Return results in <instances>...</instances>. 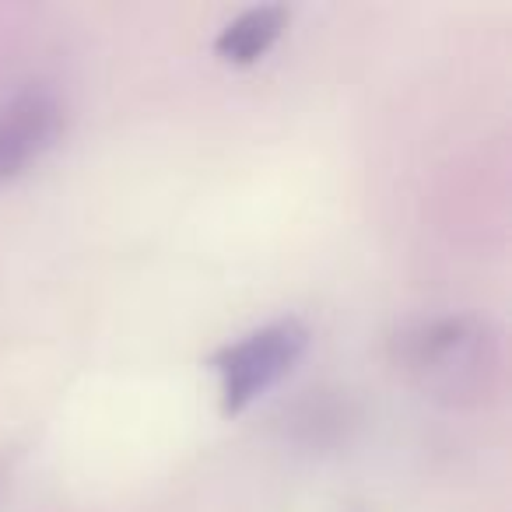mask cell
Returning <instances> with one entry per match:
<instances>
[{
    "instance_id": "7a4b0ae2",
    "label": "cell",
    "mask_w": 512,
    "mask_h": 512,
    "mask_svg": "<svg viewBox=\"0 0 512 512\" xmlns=\"http://www.w3.org/2000/svg\"><path fill=\"white\" fill-rule=\"evenodd\" d=\"M306 351L309 327L299 316H281L218 348L207 365L221 379V411L235 418L246 407H253L281 379H288V372L302 362Z\"/></svg>"
},
{
    "instance_id": "3957f363",
    "label": "cell",
    "mask_w": 512,
    "mask_h": 512,
    "mask_svg": "<svg viewBox=\"0 0 512 512\" xmlns=\"http://www.w3.org/2000/svg\"><path fill=\"white\" fill-rule=\"evenodd\" d=\"M64 134V106L50 88H22L0 102V183L18 179Z\"/></svg>"
},
{
    "instance_id": "277c9868",
    "label": "cell",
    "mask_w": 512,
    "mask_h": 512,
    "mask_svg": "<svg viewBox=\"0 0 512 512\" xmlns=\"http://www.w3.org/2000/svg\"><path fill=\"white\" fill-rule=\"evenodd\" d=\"M285 25H288L285 4H260V8H249L218 32L214 53H218L225 64L249 67L278 43Z\"/></svg>"
},
{
    "instance_id": "6da1fadb",
    "label": "cell",
    "mask_w": 512,
    "mask_h": 512,
    "mask_svg": "<svg viewBox=\"0 0 512 512\" xmlns=\"http://www.w3.org/2000/svg\"><path fill=\"white\" fill-rule=\"evenodd\" d=\"M404 372L446 404H477L502 372V344L484 320L446 316L418 323L393 341Z\"/></svg>"
}]
</instances>
